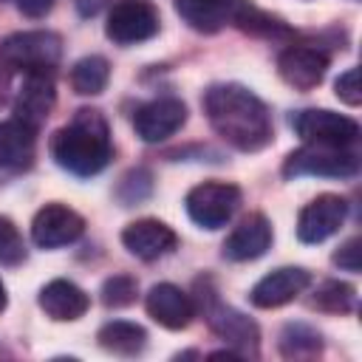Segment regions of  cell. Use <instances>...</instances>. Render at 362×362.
<instances>
[{
    "mask_svg": "<svg viewBox=\"0 0 362 362\" xmlns=\"http://www.w3.org/2000/svg\"><path fill=\"white\" fill-rule=\"evenodd\" d=\"M17 8L25 14V17H45L51 8H54V0H17Z\"/></svg>",
    "mask_w": 362,
    "mask_h": 362,
    "instance_id": "obj_31",
    "label": "cell"
},
{
    "mask_svg": "<svg viewBox=\"0 0 362 362\" xmlns=\"http://www.w3.org/2000/svg\"><path fill=\"white\" fill-rule=\"evenodd\" d=\"M57 105V85H54V71H28L17 99H14V119L40 127Z\"/></svg>",
    "mask_w": 362,
    "mask_h": 362,
    "instance_id": "obj_13",
    "label": "cell"
},
{
    "mask_svg": "<svg viewBox=\"0 0 362 362\" xmlns=\"http://www.w3.org/2000/svg\"><path fill=\"white\" fill-rule=\"evenodd\" d=\"M269 246H272V223H269L266 215L252 212L223 240V257L226 260H235V263L257 260L260 255H266Z\"/></svg>",
    "mask_w": 362,
    "mask_h": 362,
    "instance_id": "obj_16",
    "label": "cell"
},
{
    "mask_svg": "<svg viewBox=\"0 0 362 362\" xmlns=\"http://www.w3.org/2000/svg\"><path fill=\"white\" fill-rule=\"evenodd\" d=\"M294 133L305 144H325V147H351L359 139V124L351 116L325 110V107H308L300 110L294 119Z\"/></svg>",
    "mask_w": 362,
    "mask_h": 362,
    "instance_id": "obj_6",
    "label": "cell"
},
{
    "mask_svg": "<svg viewBox=\"0 0 362 362\" xmlns=\"http://www.w3.org/2000/svg\"><path fill=\"white\" fill-rule=\"evenodd\" d=\"M187 215L201 229H221L240 206V189L226 181H204L187 192Z\"/></svg>",
    "mask_w": 362,
    "mask_h": 362,
    "instance_id": "obj_5",
    "label": "cell"
},
{
    "mask_svg": "<svg viewBox=\"0 0 362 362\" xmlns=\"http://www.w3.org/2000/svg\"><path fill=\"white\" fill-rule=\"evenodd\" d=\"M187 122V107L181 99L175 96H161L153 99L147 105H141L133 116V127L136 136L147 144H158L164 139H170L173 133L181 130V124Z\"/></svg>",
    "mask_w": 362,
    "mask_h": 362,
    "instance_id": "obj_11",
    "label": "cell"
},
{
    "mask_svg": "<svg viewBox=\"0 0 362 362\" xmlns=\"http://www.w3.org/2000/svg\"><path fill=\"white\" fill-rule=\"evenodd\" d=\"M6 303H8V294H6V286L0 283V311L6 308Z\"/></svg>",
    "mask_w": 362,
    "mask_h": 362,
    "instance_id": "obj_34",
    "label": "cell"
},
{
    "mask_svg": "<svg viewBox=\"0 0 362 362\" xmlns=\"http://www.w3.org/2000/svg\"><path fill=\"white\" fill-rule=\"evenodd\" d=\"M147 314L158 322V325H164V328H170V331H181V328H187L189 322H192V317H195V303L189 300V294H184L178 286H173V283H158V286H153L150 291H147Z\"/></svg>",
    "mask_w": 362,
    "mask_h": 362,
    "instance_id": "obj_17",
    "label": "cell"
},
{
    "mask_svg": "<svg viewBox=\"0 0 362 362\" xmlns=\"http://www.w3.org/2000/svg\"><path fill=\"white\" fill-rule=\"evenodd\" d=\"M359 173V158L348 147H325V144H305L294 150L286 164V178L317 175V178H354Z\"/></svg>",
    "mask_w": 362,
    "mask_h": 362,
    "instance_id": "obj_3",
    "label": "cell"
},
{
    "mask_svg": "<svg viewBox=\"0 0 362 362\" xmlns=\"http://www.w3.org/2000/svg\"><path fill=\"white\" fill-rule=\"evenodd\" d=\"M37 150V127L8 119L0 122V167L3 170H25L34 161Z\"/></svg>",
    "mask_w": 362,
    "mask_h": 362,
    "instance_id": "obj_19",
    "label": "cell"
},
{
    "mask_svg": "<svg viewBox=\"0 0 362 362\" xmlns=\"http://www.w3.org/2000/svg\"><path fill=\"white\" fill-rule=\"evenodd\" d=\"M150 187H153V178H150L147 170H130V173L122 178L116 195H119V201H122L124 206H130V204L144 201V198L150 195Z\"/></svg>",
    "mask_w": 362,
    "mask_h": 362,
    "instance_id": "obj_28",
    "label": "cell"
},
{
    "mask_svg": "<svg viewBox=\"0 0 362 362\" xmlns=\"http://www.w3.org/2000/svg\"><path fill=\"white\" fill-rule=\"evenodd\" d=\"M110 79V65L105 57L99 54H90V57H82L74 68H71V88L82 96H96L105 90Z\"/></svg>",
    "mask_w": 362,
    "mask_h": 362,
    "instance_id": "obj_22",
    "label": "cell"
},
{
    "mask_svg": "<svg viewBox=\"0 0 362 362\" xmlns=\"http://www.w3.org/2000/svg\"><path fill=\"white\" fill-rule=\"evenodd\" d=\"M232 23H235L238 28H243V31H249V34H260V37H283V34H288V28H286L277 17L260 11V8L252 6L249 0H238V6H235V11H232Z\"/></svg>",
    "mask_w": 362,
    "mask_h": 362,
    "instance_id": "obj_23",
    "label": "cell"
},
{
    "mask_svg": "<svg viewBox=\"0 0 362 362\" xmlns=\"http://www.w3.org/2000/svg\"><path fill=\"white\" fill-rule=\"evenodd\" d=\"M25 260V243L11 218L0 215V266H20Z\"/></svg>",
    "mask_w": 362,
    "mask_h": 362,
    "instance_id": "obj_26",
    "label": "cell"
},
{
    "mask_svg": "<svg viewBox=\"0 0 362 362\" xmlns=\"http://www.w3.org/2000/svg\"><path fill=\"white\" fill-rule=\"evenodd\" d=\"M345 215H348V201L342 195H334V192L317 195L311 204L300 209L297 238L303 243H322L342 226Z\"/></svg>",
    "mask_w": 362,
    "mask_h": 362,
    "instance_id": "obj_9",
    "label": "cell"
},
{
    "mask_svg": "<svg viewBox=\"0 0 362 362\" xmlns=\"http://www.w3.org/2000/svg\"><path fill=\"white\" fill-rule=\"evenodd\" d=\"M0 57L23 74L54 71L62 57V40L54 31H20L0 45Z\"/></svg>",
    "mask_w": 362,
    "mask_h": 362,
    "instance_id": "obj_4",
    "label": "cell"
},
{
    "mask_svg": "<svg viewBox=\"0 0 362 362\" xmlns=\"http://www.w3.org/2000/svg\"><path fill=\"white\" fill-rule=\"evenodd\" d=\"M204 317L209 322V328L229 342L238 354L243 356H257V345H260V328L255 325V320H249L246 314H240L238 308L226 305L218 300V294H206L204 303Z\"/></svg>",
    "mask_w": 362,
    "mask_h": 362,
    "instance_id": "obj_7",
    "label": "cell"
},
{
    "mask_svg": "<svg viewBox=\"0 0 362 362\" xmlns=\"http://www.w3.org/2000/svg\"><path fill=\"white\" fill-rule=\"evenodd\" d=\"M334 90H337V96H339L345 105L356 107V105L362 102V90H359V71H356V68H348L345 74H339V76H337V82H334Z\"/></svg>",
    "mask_w": 362,
    "mask_h": 362,
    "instance_id": "obj_29",
    "label": "cell"
},
{
    "mask_svg": "<svg viewBox=\"0 0 362 362\" xmlns=\"http://www.w3.org/2000/svg\"><path fill=\"white\" fill-rule=\"evenodd\" d=\"M334 263L345 272H359L362 269V240L359 238H348L339 252H334Z\"/></svg>",
    "mask_w": 362,
    "mask_h": 362,
    "instance_id": "obj_30",
    "label": "cell"
},
{
    "mask_svg": "<svg viewBox=\"0 0 362 362\" xmlns=\"http://www.w3.org/2000/svg\"><path fill=\"white\" fill-rule=\"evenodd\" d=\"M314 305L328 314H348L356 305V288L345 280H325L314 294Z\"/></svg>",
    "mask_w": 362,
    "mask_h": 362,
    "instance_id": "obj_25",
    "label": "cell"
},
{
    "mask_svg": "<svg viewBox=\"0 0 362 362\" xmlns=\"http://www.w3.org/2000/svg\"><path fill=\"white\" fill-rule=\"evenodd\" d=\"M158 11L153 3L147 0H119L110 14H107V25L105 34L116 42V45H136L144 42L150 37L158 34Z\"/></svg>",
    "mask_w": 362,
    "mask_h": 362,
    "instance_id": "obj_8",
    "label": "cell"
},
{
    "mask_svg": "<svg viewBox=\"0 0 362 362\" xmlns=\"http://www.w3.org/2000/svg\"><path fill=\"white\" fill-rule=\"evenodd\" d=\"M204 113L212 130L240 153H257L274 136L272 116L263 99L238 82H221L206 88Z\"/></svg>",
    "mask_w": 362,
    "mask_h": 362,
    "instance_id": "obj_1",
    "label": "cell"
},
{
    "mask_svg": "<svg viewBox=\"0 0 362 362\" xmlns=\"http://www.w3.org/2000/svg\"><path fill=\"white\" fill-rule=\"evenodd\" d=\"M11 65L0 57V107L8 102V96H11Z\"/></svg>",
    "mask_w": 362,
    "mask_h": 362,
    "instance_id": "obj_32",
    "label": "cell"
},
{
    "mask_svg": "<svg viewBox=\"0 0 362 362\" xmlns=\"http://www.w3.org/2000/svg\"><path fill=\"white\" fill-rule=\"evenodd\" d=\"M85 232V221L65 204H45L31 221V240L40 249H59Z\"/></svg>",
    "mask_w": 362,
    "mask_h": 362,
    "instance_id": "obj_10",
    "label": "cell"
},
{
    "mask_svg": "<svg viewBox=\"0 0 362 362\" xmlns=\"http://www.w3.org/2000/svg\"><path fill=\"white\" fill-rule=\"evenodd\" d=\"M99 345L107 351V354H116V356H136L144 351L147 345V331L136 322H127V320H113V322H105L96 334Z\"/></svg>",
    "mask_w": 362,
    "mask_h": 362,
    "instance_id": "obj_21",
    "label": "cell"
},
{
    "mask_svg": "<svg viewBox=\"0 0 362 362\" xmlns=\"http://www.w3.org/2000/svg\"><path fill=\"white\" fill-rule=\"evenodd\" d=\"M280 79L297 90H311L325 79L328 54L314 45H288L277 57Z\"/></svg>",
    "mask_w": 362,
    "mask_h": 362,
    "instance_id": "obj_12",
    "label": "cell"
},
{
    "mask_svg": "<svg viewBox=\"0 0 362 362\" xmlns=\"http://www.w3.org/2000/svg\"><path fill=\"white\" fill-rule=\"evenodd\" d=\"M76 6H79V11L88 17V14H96V11H99L102 0H76Z\"/></svg>",
    "mask_w": 362,
    "mask_h": 362,
    "instance_id": "obj_33",
    "label": "cell"
},
{
    "mask_svg": "<svg viewBox=\"0 0 362 362\" xmlns=\"http://www.w3.org/2000/svg\"><path fill=\"white\" fill-rule=\"evenodd\" d=\"M238 0H175V11L181 14V20L201 31V34H215L218 28L226 25V20H232Z\"/></svg>",
    "mask_w": 362,
    "mask_h": 362,
    "instance_id": "obj_20",
    "label": "cell"
},
{
    "mask_svg": "<svg viewBox=\"0 0 362 362\" xmlns=\"http://www.w3.org/2000/svg\"><path fill=\"white\" fill-rule=\"evenodd\" d=\"M122 243L139 260H158L175 249L178 238L167 223H161L156 218H141L122 229Z\"/></svg>",
    "mask_w": 362,
    "mask_h": 362,
    "instance_id": "obj_15",
    "label": "cell"
},
{
    "mask_svg": "<svg viewBox=\"0 0 362 362\" xmlns=\"http://www.w3.org/2000/svg\"><path fill=\"white\" fill-rule=\"evenodd\" d=\"M136 294H139V283L127 274H113L102 283V303L107 308H124L136 303Z\"/></svg>",
    "mask_w": 362,
    "mask_h": 362,
    "instance_id": "obj_27",
    "label": "cell"
},
{
    "mask_svg": "<svg viewBox=\"0 0 362 362\" xmlns=\"http://www.w3.org/2000/svg\"><path fill=\"white\" fill-rule=\"evenodd\" d=\"M51 156L62 170L79 178L102 173L113 156L107 119L93 107L76 110L74 119L51 136Z\"/></svg>",
    "mask_w": 362,
    "mask_h": 362,
    "instance_id": "obj_2",
    "label": "cell"
},
{
    "mask_svg": "<svg viewBox=\"0 0 362 362\" xmlns=\"http://www.w3.org/2000/svg\"><path fill=\"white\" fill-rule=\"evenodd\" d=\"M88 305H90L88 294L71 280H51L40 291V308L57 322L79 320L88 311Z\"/></svg>",
    "mask_w": 362,
    "mask_h": 362,
    "instance_id": "obj_18",
    "label": "cell"
},
{
    "mask_svg": "<svg viewBox=\"0 0 362 362\" xmlns=\"http://www.w3.org/2000/svg\"><path fill=\"white\" fill-rule=\"evenodd\" d=\"M320 351H322V337L314 328L303 322H291L280 331V354L286 359H305Z\"/></svg>",
    "mask_w": 362,
    "mask_h": 362,
    "instance_id": "obj_24",
    "label": "cell"
},
{
    "mask_svg": "<svg viewBox=\"0 0 362 362\" xmlns=\"http://www.w3.org/2000/svg\"><path fill=\"white\" fill-rule=\"evenodd\" d=\"M311 283V274L300 266H283L269 272L266 277H260L255 283V288L249 291L252 305L257 308H280L286 303H291L294 297H300Z\"/></svg>",
    "mask_w": 362,
    "mask_h": 362,
    "instance_id": "obj_14",
    "label": "cell"
}]
</instances>
